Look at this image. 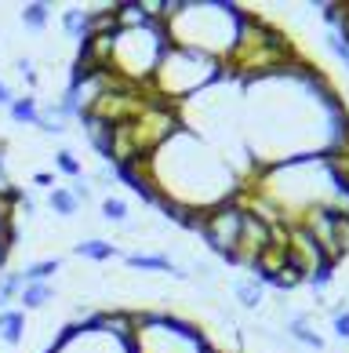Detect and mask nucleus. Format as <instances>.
<instances>
[{
    "label": "nucleus",
    "instance_id": "f257e3e1",
    "mask_svg": "<svg viewBox=\"0 0 349 353\" xmlns=\"http://www.w3.org/2000/svg\"><path fill=\"white\" fill-rule=\"evenodd\" d=\"M222 59H211V55H200V51H189V48H178V44H167L164 55H160V66L153 73V81L142 88L149 91L153 99L160 102H178L186 99H197L204 88H211L222 81Z\"/></svg>",
    "mask_w": 349,
    "mask_h": 353
},
{
    "label": "nucleus",
    "instance_id": "f03ea898",
    "mask_svg": "<svg viewBox=\"0 0 349 353\" xmlns=\"http://www.w3.org/2000/svg\"><path fill=\"white\" fill-rule=\"evenodd\" d=\"M244 219H248V204H240L237 197L233 201H222L204 212V222H200V241L211 248L215 255H222L229 263L233 248H237L240 241V230H244Z\"/></svg>",
    "mask_w": 349,
    "mask_h": 353
},
{
    "label": "nucleus",
    "instance_id": "7ed1b4c3",
    "mask_svg": "<svg viewBox=\"0 0 349 353\" xmlns=\"http://www.w3.org/2000/svg\"><path fill=\"white\" fill-rule=\"evenodd\" d=\"M81 124H84V139H87V146H92L102 161L113 164V124L109 121H102L98 113H81Z\"/></svg>",
    "mask_w": 349,
    "mask_h": 353
},
{
    "label": "nucleus",
    "instance_id": "20e7f679",
    "mask_svg": "<svg viewBox=\"0 0 349 353\" xmlns=\"http://www.w3.org/2000/svg\"><path fill=\"white\" fill-rule=\"evenodd\" d=\"M124 263L131 270H142V273H167V277H178V281L189 277L186 266H178L175 259L164 255V252H131V255H124Z\"/></svg>",
    "mask_w": 349,
    "mask_h": 353
},
{
    "label": "nucleus",
    "instance_id": "39448f33",
    "mask_svg": "<svg viewBox=\"0 0 349 353\" xmlns=\"http://www.w3.org/2000/svg\"><path fill=\"white\" fill-rule=\"evenodd\" d=\"M22 335H25V310H15V306L0 310V343L19 346Z\"/></svg>",
    "mask_w": 349,
    "mask_h": 353
},
{
    "label": "nucleus",
    "instance_id": "423d86ee",
    "mask_svg": "<svg viewBox=\"0 0 349 353\" xmlns=\"http://www.w3.org/2000/svg\"><path fill=\"white\" fill-rule=\"evenodd\" d=\"M73 255L81 259H92V263H109V259L120 255V248H116L113 241H102V237H87L81 244H73Z\"/></svg>",
    "mask_w": 349,
    "mask_h": 353
},
{
    "label": "nucleus",
    "instance_id": "0eeeda50",
    "mask_svg": "<svg viewBox=\"0 0 349 353\" xmlns=\"http://www.w3.org/2000/svg\"><path fill=\"white\" fill-rule=\"evenodd\" d=\"M288 339H295V343H302L309 350H324V335L313 332V324H309L306 313H295V317H288Z\"/></svg>",
    "mask_w": 349,
    "mask_h": 353
},
{
    "label": "nucleus",
    "instance_id": "6e6552de",
    "mask_svg": "<svg viewBox=\"0 0 349 353\" xmlns=\"http://www.w3.org/2000/svg\"><path fill=\"white\" fill-rule=\"evenodd\" d=\"M62 30H66L73 41H87V37H92V11L87 8H66L62 11Z\"/></svg>",
    "mask_w": 349,
    "mask_h": 353
},
{
    "label": "nucleus",
    "instance_id": "1a4fd4ad",
    "mask_svg": "<svg viewBox=\"0 0 349 353\" xmlns=\"http://www.w3.org/2000/svg\"><path fill=\"white\" fill-rule=\"evenodd\" d=\"M19 303H22V310H44V306H51V303H55V284H22Z\"/></svg>",
    "mask_w": 349,
    "mask_h": 353
},
{
    "label": "nucleus",
    "instance_id": "9d476101",
    "mask_svg": "<svg viewBox=\"0 0 349 353\" xmlns=\"http://www.w3.org/2000/svg\"><path fill=\"white\" fill-rule=\"evenodd\" d=\"M36 128H41L44 135H66L70 132V117L62 113L59 102H47V106H41V121H36Z\"/></svg>",
    "mask_w": 349,
    "mask_h": 353
},
{
    "label": "nucleus",
    "instance_id": "9b49d317",
    "mask_svg": "<svg viewBox=\"0 0 349 353\" xmlns=\"http://www.w3.org/2000/svg\"><path fill=\"white\" fill-rule=\"evenodd\" d=\"M233 299H237L244 310H258V306L266 303V288L258 284L255 277H244V281L233 284Z\"/></svg>",
    "mask_w": 349,
    "mask_h": 353
},
{
    "label": "nucleus",
    "instance_id": "f8f14e48",
    "mask_svg": "<svg viewBox=\"0 0 349 353\" xmlns=\"http://www.w3.org/2000/svg\"><path fill=\"white\" fill-rule=\"evenodd\" d=\"M55 273H62V259H36V263H30L22 270V281L25 284H51V277H55Z\"/></svg>",
    "mask_w": 349,
    "mask_h": 353
},
{
    "label": "nucleus",
    "instance_id": "ddd939ff",
    "mask_svg": "<svg viewBox=\"0 0 349 353\" xmlns=\"http://www.w3.org/2000/svg\"><path fill=\"white\" fill-rule=\"evenodd\" d=\"M8 117L15 124H30V128H36V121H41V102H36L33 95H25V99H15L8 106Z\"/></svg>",
    "mask_w": 349,
    "mask_h": 353
},
{
    "label": "nucleus",
    "instance_id": "4468645a",
    "mask_svg": "<svg viewBox=\"0 0 349 353\" xmlns=\"http://www.w3.org/2000/svg\"><path fill=\"white\" fill-rule=\"evenodd\" d=\"M51 22V4H44V0H36V4H25L22 8V26L30 33H44Z\"/></svg>",
    "mask_w": 349,
    "mask_h": 353
},
{
    "label": "nucleus",
    "instance_id": "2eb2a0df",
    "mask_svg": "<svg viewBox=\"0 0 349 353\" xmlns=\"http://www.w3.org/2000/svg\"><path fill=\"white\" fill-rule=\"evenodd\" d=\"M47 208H51L59 219H73L76 212H81V201H76L73 193L62 186V190H51V193H47Z\"/></svg>",
    "mask_w": 349,
    "mask_h": 353
},
{
    "label": "nucleus",
    "instance_id": "dca6fc26",
    "mask_svg": "<svg viewBox=\"0 0 349 353\" xmlns=\"http://www.w3.org/2000/svg\"><path fill=\"white\" fill-rule=\"evenodd\" d=\"M22 273H0V310H8L11 303H19V292H22Z\"/></svg>",
    "mask_w": 349,
    "mask_h": 353
},
{
    "label": "nucleus",
    "instance_id": "f3484780",
    "mask_svg": "<svg viewBox=\"0 0 349 353\" xmlns=\"http://www.w3.org/2000/svg\"><path fill=\"white\" fill-rule=\"evenodd\" d=\"M98 212H102L106 222H127V215H131L127 212V201H120V197H106L98 204Z\"/></svg>",
    "mask_w": 349,
    "mask_h": 353
},
{
    "label": "nucleus",
    "instance_id": "a211bd4d",
    "mask_svg": "<svg viewBox=\"0 0 349 353\" xmlns=\"http://www.w3.org/2000/svg\"><path fill=\"white\" fill-rule=\"evenodd\" d=\"M55 168H59L62 175H70V179H81L84 175V168H81V161H76L73 150H59L55 153Z\"/></svg>",
    "mask_w": 349,
    "mask_h": 353
},
{
    "label": "nucleus",
    "instance_id": "6ab92c4d",
    "mask_svg": "<svg viewBox=\"0 0 349 353\" xmlns=\"http://www.w3.org/2000/svg\"><path fill=\"white\" fill-rule=\"evenodd\" d=\"M331 281H335V266H331V263H324V266H317V270H313V273H309V277H306V284L313 288L317 295H324Z\"/></svg>",
    "mask_w": 349,
    "mask_h": 353
},
{
    "label": "nucleus",
    "instance_id": "aec40b11",
    "mask_svg": "<svg viewBox=\"0 0 349 353\" xmlns=\"http://www.w3.org/2000/svg\"><path fill=\"white\" fill-rule=\"evenodd\" d=\"M324 41H328V51H331V55L342 62V66H346V73H349V44H346V41H342V37L335 33V30L324 37Z\"/></svg>",
    "mask_w": 349,
    "mask_h": 353
},
{
    "label": "nucleus",
    "instance_id": "412c9836",
    "mask_svg": "<svg viewBox=\"0 0 349 353\" xmlns=\"http://www.w3.org/2000/svg\"><path fill=\"white\" fill-rule=\"evenodd\" d=\"M331 324H335V335L349 343V306H335L331 310Z\"/></svg>",
    "mask_w": 349,
    "mask_h": 353
},
{
    "label": "nucleus",
    "instance_id": "4be33fe9",
    "mask_svg": "<svg viewBox=\"0 0 349 353\" xmlns=\"http://www.w3.org/2000/svg\"><path fill=\"white\" fill-rule=\"evenodd\" d=\"M15 70H19V77H22V81L25 84H30V88H36V84H41V77H36V66H33V59H15Z\"/></svg>",
    "mask_w": 349,
    "mask_h": 353
},
{
    "label": "nucleus",
    "instance_id": "5701e85b",
    "mask_svg": "<svg viewBox=\"0 0 349 353\" xmlns=\"http://www.w3.org/2000/svg\"><path fill=\"white\" fill-rule=\"evenodd\" d=\"M70 193H73V197H76V201L84 204V201H92V193H95V182L81 175V179H73V186H70Z\"/></svg>",
    "mask_w": 349,
    "mask_h": 353
},
{
    "label": "nucleus",
    "instance_id": "b1692460",
    "mask_svg": "<svg viewBox=\"0 0 349 353\" xmlns=\"http://www.w3.org/2000/svg\"><path fill=\"white\" fill-rule=\"evenodd\" d=\"M342 8H346V4H317L320 19H324L328 26H335V30H339V22H342Z\"/></svg>",
    "mask_w": 349,
    "mask_h": 353
},
{
    "label": "nucleus",
    "instance_id": "393cba45",
    "mask_svg": "<svg viewBox=\"0 0 349 353\" xmlns=\"http://www.w3.org/2000/svg\"><path fill=\"white\" fill-rule=\"evenodd\" d=\"M15 186H11V175H8V164H4V157H0V193H11Z\"/></svg>",
    "mask_w": 349,
    "mask_h": 353
},
{
    "label": "nucleus",
    "instance_id": "a878e982",
    "mask_svg": "<svg viewBox=\"0 0 349 353\" xmlns=\"http://www.w3.org/2000/svg\"><path fill=\"white\" fill-rule=\"evenodd\" d=\"M11 102H15V91H11L4 81H0V106H11Z\"/></svg>",
    "mask_w": 349,
    "mask_h": 353
},
{
    "label": "nucleus",
    "instance_id": "bb28decb",
    "mask_svg": "<svg viewBox=\"0 0 349 353\" xmlns=\"http://www.w3.org/2000/svg\"><path fill=\"white\" fill-rule=\"evenodd\" d=\"M33 182H36V186H51V182H55V175H51V172H36Z\"/></svg>",
    "mask_w": 349,
    "mask_h": 353
},
{
    "label": "nucleus",
    "instance_id": "cd10ccee",
    "mask_svg": "<svg viewBox=\"0 0 349 353\" xmlns=\"http://www.w3.org/2000/svg\"><path fill=\"white\" fill-rule=\"evenodd\" d=\"M8 259H11V252L4 244H0V273H8Z\"/></svg>",
    "mask_w": 349,
    "mask_h": 353
}]
</instances>
